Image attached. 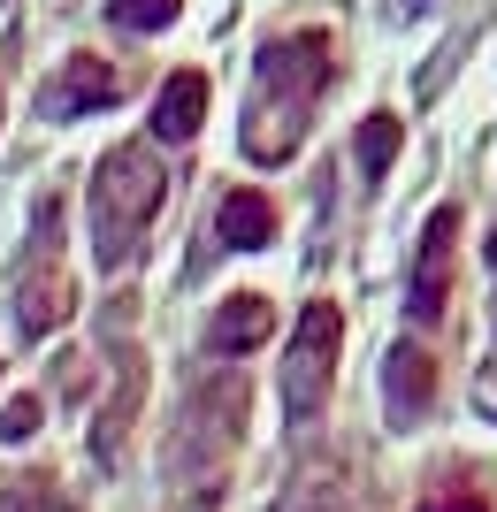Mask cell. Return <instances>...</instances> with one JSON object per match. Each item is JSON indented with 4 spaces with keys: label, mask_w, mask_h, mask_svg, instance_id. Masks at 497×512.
I'll use <instances>...</instances> for the list:
<instances>
[{
    "label": "cell",
    "mask_w": 497,
    "mask_h": 512,
    "mask_svg": "<svg viewBox=\"0 0 497 512\" xmlns=\"http://www.w3.org/2000/svg\"><path fill=\"white\" fill-rule=\"evenodd\" d=\"M161 207H169V169H161L153 138L108 146L100 169H92V260L100 268H130L146 230L161 222Z\"/></svg>",
    "instance_id": "2"
},
{
    "label": "cell",
    "mask_w": 497,
    "mask_h": 512,
    "mask_svg": "<svg viewBox=\"0 0 497 512\" xmlns=\"http://www.w3.org/2000/svg\"><path fill=\"white\" fill-rule=\"evenodd\" d=\"M199 123H207V77H199V69H176L169 85L153 92V138L184 146V138H199Z\"/></svg>",
    "instance_id": "11"
},
{
    "label": "cell",
    "mask_w": 497,
    "mask_h": 512,
    "mask_svg": "<svg viewBox=\"0 0 497 512\" xmlns=\"http://www.w3.org/2000/svg\"><path fill=\"white\" fill-rule=\"evenodd\" d=\"M398 138H406V123H398L390 107H375L368 123L352 130V153H360V176H383L390 161H398Z\"/></svg>",
    "instance_id": "13"
},
{
    "label": "cell",
    "mask_w": 497,
    "mask_h": 512,
    "mask_svg": "<svg viewBox=\"0 0 497 512\" xmlns=\"http://www.w3.org/2000/svg\"><path fill=\"white\" fill-rule=\"evenodd\" d=\"M130 92V77L108 62V54H69L39 92V115L46 123H69V115H92V107H115Z\"/></svg>",
    "instance_id": "7"
},
{
    "label": "cell",
    "mask_w": 497,
    "mask_h": 512,
    "mask_svg": "<svg viewBox=\"0 0 497 512\" xmlns=\"http://www.w3.org/2000/svg\"><path fill=\"white\" fill-rule=\"evenodd\" d=\"M0 512H69L62 497H54V482H8V497H0Z\"/></svg>",
    "instance_id": "16"
},
{
    "label": "cell",
    "mask_w": 497,
    "mask_h": 512,
    "mask_svg": "<svg viewBox=\"0 0 497 512\" xmlns=\"http://www.w3.org/2000/svg\"><path fill=\"white\" fill-rule=\"evenodd\" d=\"M475 406H482V413L497 421V352L482 360V375H475Z\"/></svg>",
    "instance_id": "18"
},
{
    "label": "cell",
    "mask_w": 497,
    "mask_h": 512,
    "mask_svg": "<svg viewBox=\"0 0 497 512\" xmlns=\"http://www.w3.org/2000/svg\"><path fill=\"white\" fill-rule=\"evenodd\" d=\"M0 100H8V62H0Z\"/></svg>",
    "instance_id": "20"
},
{
    "label": "cell",
    "mask_w": 497,
    "mask_h": 512,
    "mask_svg": "<svg viewBox=\"0 0 497 512\" xmlns=\"http://www.w3.org/2000/svg\"><path fill=\"white\" fill-rule=\"evenodd\" d=\"M383 406L398 428H413L421 413L436 406V360L421 352V344H390V360H383Z\"/></svg>",
    "instance_id": "8"
},
{
    "label": "cell",
    "mask_w": 497,
    "mask_h": 512,
    "mask_svg": "<svg viewBox=\"0 0 497 512\" xmlns=\"http://www.w3.org/2000/svg\"><path fill=\"white\" fill-rule=\"evenodd\" d=\"M337 85V39L329 31H283L253 54V85H245L238 146L253 169H283L314 130V107Z\"/></svg>",
    "instance_id": "1"
},
{
    "label": "cell",
    "mask_w": 497,
    "mask_h": 512,
    "mask_svg": "<svg viewBox=\"0 0 497 512\" xmlns=\"http://www.w3.org/2000/svg\"><path fill=\"white\" fill-rule=\"evenodd\" d=\"M490 306H497V230H490Z\"/></svg>",
    "instance_id": "19"
},
{
    "label": "cell",
    "mask_w": 497,
    "mask_h": 512,
    "mask_svg": "<svg viewBox=\"0 0 497 512\" xmlns=\"http://www.w3.org/2000/svg\"><path fill=\"white\" fill-rule=\"evenodd\" d=\"M490 505H497V490L482 482L475 467H444L429 490H421V505H413V512H490Z\"/></svg>",
    "instance_id": "12"
},
{
    "label": "cell",
    "mask_w": 497,
    "mask_h": 512,
    "mask_svg": "<svg viewBox=\"0 0 497 512\" xmlns=\"http://www.w3.org/2000/svg\"><path fill=\"white\" fill-rule=\"evenodd\" d=\"M115 352H123V390H115L108 421H100V459H115V444H123L130 413H138V352H130V344H115Z\"/></svg>",
    "instance_id": "14"
},
{
    "label": "cell",
    "mask_w": 497,
    "mask_h": 512,
    "mask_svg": "<svg viewBox=\"0 0 497 512\" xmlns=\"http://www.w3.org/2000/svg\"><path fill=\"white\" fill-rule=\"evenodd\" d=\"M176 16H184V0H108L115 31H169Z\"/></svg>",
    "instance_id": "15"
},
{
    "label": "cell",
    "mask_w": 497,
    "mask_h": 512,
    "mask_svg": "<svg viewBox=\"0 0 497 512\" xmlns=\"http://www.w3.org/2000/svg\"><path fill=\"white\" fill-rule=\"evenodd\" d=\"M23 436H39V398H8L0 413V444H23Z\"/></svg>",
    "instance_id": "17"
},
{
    "label": "cell",
    "mask_w": 497,
    "mask_h": 512,
    "mask_svg": "<svg viewBox=\"0 0 497 512\" xmlns=\"http://www.w3.org/2000/svg\"><path fill=\"white\" fill-rule=\"evenodd\" d=\"M337 352H345V314L329 299H314L299 314V329H291V344H283V413L291 421L322 413L329 383H337Z\"/></svg>",
    "instance_id": "4"
},
{
    "label": "cell",
    "mask_w": 497,
    "mask_h": 512,
    "mask_svg": "<svg viewBox=\"0 0 497 512\" xmlns=\"http://www.w3.org/2000/svg\"><path fill=\"white\" fill-rule=\"evenodd\" d=\"M222 253H260V245H276V199H260L253 184L215 199V230H207Z\"/></svg>",
    "instance_id": "9"
},
{
    "label": "cell",
    "mask_w": 497,
    "mask_h": 512,
    "mask_svg": "<svg viewBox=\"0 0 497 512\" xmlns=\"http://www.w3.org/2000/svg\"><path fill=\"white\" fill-rule=\"evenodd\" d=\"M69 314H77V276L54 253V207H46L39 214V253H31V268L16 283V329L23 337H54Z\"/></svg>",
    "instance_id": "5"
},
{
    "label": "cell",
    "mask_w": 497,
    "mask_h": 512,
    "mask_svg": "<svg viewBox=\"0 0 497 512\" xmlns=\"http://www.w3.org/2000/svg\"><path fill=\"white\" fill-rule=\"evenodd\" d=\"M276 337V306L260 299V291H238V299H222L215 321H207V344H215L222 360H238V352H260V344Z\"/></svg>",
    "instance_id": "10"
},
{
    "label": "cell",
    "mask_w": 497,
    "mask_h": 512,
    "mask_svg": "<svg viewBox=\"0 0 497 512\" xmlns=\"http://www.w3.org/2000/svg\"><path fill=\"white\" fill-rule=\"evenodd\" d=\"M452 268H459V207H436L429 222H421V253H413V283H406L413 321H444V306H452Z\"/></svg>",
    "instance_id": "6"
},
{
    "label": "cell",
    "mask_w": 497,
    "mask_h": 512,
    "mask_svg": "<svg viewBox=\"0 0 497 512\" xmlns=\"http://www.w3.org/2000/svg\"><path fill=\"white\" fill-rule=\"evenodd\" d=\"M245 413H253L245 375H215V383L192 390V406L176 421V451H169L176 497L192 512H207L222 490H230V459H238V444H245Z\"/></svg>",
    "instance_id": "3"
}]
</instances>
